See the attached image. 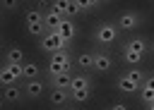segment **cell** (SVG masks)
<instances>
[{"label": "cell", "instance_id": "cell-9", "mask_svg": "<svg viewBox=\"0 0 154 110\" xmlns=\"http://www.w3.org/2000/svg\"><path fill=\"white\" fill-rule=\"evenodd\" d=\"M26 96L22 91V84H12V86H2V100L5 103H22Z\"/></svg>", "mask_w": 154, "mask_h": 110}, {"label": "cell", "instance_id": "cell-16", "mask_svg": "<svg viewBox=\"0 0 154 110\" xmlns=\"http://www.w3.org/2000/svg\"><path fill=\"white\" fill-rule=\"evenodd\" d=\"M58 33H60L63 38H67V41H72V38H75V33H77V26H75V19H63V24L58 26Z\"/></svg>", "mask_w": 154, "mask_h": 110}, {"label": "cell", "instance_id": "cell-19", "mask_svg": "<svg viewBox=\"0 0 154 110\" xmlns=\"http://www.w3.org/2000/svg\"><path fill=\"white\" fill-rule=\"evenodd\" d=\"M128 45H130L135 53H140V55H147V53H149V43H147L142 36H132V38L128 41Z\"/></svg>", "mask_w": 154, "mask_h": 110}, {"label": "cell", "instance_id": "cell-21", "mask_svg": "<svg viewBox=\"0 0 154 110\" xmlns=\"http://www.w3.org/2000/svg\"><path fill=\"white\" fill-rule=\"evenodd\" d=\"M106 2H99V0H84V2H79V10H82V14H87V12H96V10H101Z\"/></svg>", "mask_w": 154, "mask_h": 110}, {"label": "cell", "instance_id": "cell-20", "mask_svg": "<svg viewBox=\"0 0 154 110\" xmlns=\"http://www.w3.org/2000/svg\"><path fill=\"white\" fill-rule=\"evenodd\" d=\"M75 62L79 65V69H94V53H89V50H84V53H79L77 57H75Z\"/></svg>", "mask_w": 154, "mask_h": 110}, {"label": "cell", "instance_id": "cell-5", "mask_svg": "<svg viewBox=\"0 0 154 110\" xmlns=\"http://www.w3.org/2000/svg\"><path fill=\"white\" fill-rule=\"evenodd\" d=\"M22 91H24V96L29 100H38L43 96V91H46V84L41 79H29V81H22Z\"/></svg>", "mask_w": 154, "mask_h": 110}, {"label": "cell", "instance_id": "cell-25", "mask_svg": "<svg viewBox=\"0 0 154 110\" xmlns=\"http://www.w3.org/2000/svg\"><path fill=\"white\" fill-rule=\"evenodd\" d=\"M26 31H29L31 36H38V38H41L48 29H46V24H26Z\"/></svg>", "mask_w": 154, "mask_h": 110}, {"label": "cell", "instance_id": "cell-24", "mask_svg": "<svg viewBox=\"0 0 154 110\" xmlns=\"http://www.w3.org/2000/svg\"><path fill=\"white\" fill-rule=\"evenodd\" d=\"M82 14V10H79V2H75V0H67V12H65V19H75V17H79Z\"/></svg>", "mask_w": 154, "mask_h": 110}, {"label": "cell", "instance_id": "cell-26", "mask_svg": "<svg viewBox=\"0 0 154 110\" xmlns=\"http://www.w3.org/2000/svg\"><path fill=\"white\" fill-rule=\"evenodd\" d=\"M19 2H2V10H17Z\"/></svg>", "mask_w": 154, "mask_h": 110}, {"label": "cell", "instance_id": "cell-6", "mask_svg": "<svg viewBox=\"0 0 154 110\" xmlns=\"http://www.w3.org/2000/svg\"><path fill=\"white\" fill-rule=\"evenodd\" d=\"M94 69H96L99 74H106V72L113 69V57H111L108 50H99V53H94Z\"/></svg>", "mask_w": 154, "mask_h": 110}, {"label": "cell", "instance_id": "cell-7", "mask_svg": "<svg viewBox=\"0 0 154 110\" xmlns=\"http://www.w3.org/2000/svg\"><path fill=\"white\" fill-rule=\"evenodd\" d=\"M70 100H72L70 91H63V88H48V103H51L53 108H65Z\"/></svg>", "mask_w": 154, "mask_h": 110}, {"label": "cell", "instance_id": "cell-2", "mask_svg": "<svg viewBox=\"0 0 154 110\" xmlns=\"http://www.w3.org/2000/svg\"><path fill=\"white\" fill-rule=\"evenodd\" d=\"M38 48L43 53H58V50H70V41L63 38L58 31H46L41 38H38Z\"/></svg>", "mask_w": 154, "mask_h": 110}, {"label": "cell", "instance_id": "cell-8", "mask_svg": "<svg viewBox=\"0 0 154 110\" xmlns=\"http://www.w3.org/2000/svg\"><path fill=\"white\" fill-rule=\"evenodd\" d=\"M48 88H63V91H70V84H72V74L63 72V74H48Z\"/></svg>", "mask_w": 154, "mask_h": 110}, {"label": "cell", "instance_id": "cell-15", "mask_svg": "<svg viewBox=\"0 0 154 110\" xmlns=\"http://www.w3.org/2000/svg\"><path fill=\"white\" fill-rule=\"evenodd\" d=\"M116 91H120V93H137L140 86H135L125 74H118V79H116Z\"/></svg>", "mask_w": 154, "mask_h": 110}, {"label": "cell", "instance_id": "cell-28", "mask_svg": "<svg viewBox=\"0 0 154 110\" xmlns=\"http://www.w3.org/2000/svg\"><path fill=\"white\" fill-rule=\"evenodd\" d=\"M149 53H152V55H154V41H152V43H149Z\"/></svg>", "mask_w": 154, "mask_h": 110}, {"label": "cell", "instance_id": "cell-29", "mask_svg": "<svg viewBox=\"0 0 154 110\" xmlns=\"http://www.w3.org/2000/svg\"><path fill=\"white\" fill-rule=\"evenodd\" d=\"M58 110H63V108H58Z\"/></svg>", "mask_w": 154, "mask_h": 110}, {"label": "cell", "instance_id": "cell-11", "mask_svg": "<svg viewBox=\"0 0 154 110\" xmlns=\"http://www.w3.org/2000/svg\"><path fill=\"white\" fill-rule=\"evenodd\" d=\"M120 60L128 65V67H140V62L144 60V55H140V53H135L128 43H123V48H120Z\"/></svg>", "mask_w": 154, "mask_h": 110}, {"label": "cell", "instance_id": "cell-14", "mask_svg": "<svg viewBox=\"0 0 154 110\" xmlns=\"http://www.w3.org/2000/svg\"><path fill=\"white\" fill-rule=\"evenodd\" d=\"M82 88H91V79H89V74H84V72H77V74H72L70 91H82Z\"/></svg>", "mask_w": 154, "mask_h": 110}, {"label": "cell", "instance_id": "cell-1", "mask_svg": "<svg viewBox=\"0 0 154 110\" xmlns=\"http://www.w3.org/2000/svg\"><path fill=\"white\" fill-rule=\"evenodd\" d=\"M118 36H120V31H118V26H116V22H101V24H96V29H94V43L96 45H103V48H108V45H113L116 41H118Z\"/></svg>", "mask_w": 154, "mask_h": 110}, {"label": "cell", "instance_id": "cell-3", "mask_svg": "<svg viewBox=\"0 0 154 110\" xmlns=\"http://www.w3.org/2000/svg\"><path fill=\"white\" fill-rule=\"evenodd\" d=\"M116 26H118V31H135V29H140L142 26V14L137 12V10H123L118 17H116Z\"/></svg>", "mask_w": 154, "mask_h": 110}, {"label": "cell", "instance_id": "cell-23", "mask_svg": "<svg viewBox=\"0 0 154 110\" xmlns=\"http://www.w3.org/2000/svg\"><path fill=\"white\" fill-rule=\"evenodd\" d=\"M70 96H72V100H75V103H87V100L91 98V88H82V91H70Z\"/></svg>", "mask_w": 154, "mask_h": 110}, {"label": "cell", "instance_id": "cell-27", "mask_svg": "<svg viewBox=\"0 0 154 110\" xmlns=\"http://www.w3.org/2000/svg\"><path fill=\"white\" fill-rule=\"evenodd\" d=\"M108 110H128V105H125V103H113Z\"/></svg>", "mask_w": 154, "mask_h": 110}, {"label": "cell", "instance_id": "cell-13", "mask_svg": "<svg viewBox=\"0 0 154 110\" xmlns=\"http://www.w3.org/2000/svg\"><path fill=\"white\" fill-rule=\"evenodd\" d=\"M5 62H10V65H24L26 60H24V50L19 48V45H10L7 50H5Z\"/></svg>", "mask_w": 154, "mask_h": 110}, {"label": "cell", "instance_id": "cell-17", "mask_svg": "<svg viewBox=\"0 0 154 110\" xmlns=\"http://www.w3.org/2000/svg\"><path fill=\"white\" fill-rule=\"evenodd\" d=\"M41 74V67L36 62H24L22 65V81H29V79H38Z\"/></svg>", "mask_w": 154, "mask_h": 110}, {"label": "cell", "instance_id": "cell-12", "mask_svg": "<svg viewBox=\"0 0 154 110\" xmlns=\"http://www.w3.org/2000/svg\"><path fill=\"white\" fill-rule=\"evenodd\" d=\"M63 19H65V17H63V14H58V12H53L51 7L43 12V24H46V29H48V31H58V26L63 24Z\"/></svg>", "mask_w": 154, "mask_h": 110}, {"label": "cell", "instance_id": "cell-22", "mask_svg": "<svg viewBox=\"0 0 154 110\" xmlns=\"http://www.w3.org/2000/svg\"><path fill=\"white\" fill-rule=\"evenodd\" d=\"M24 19L26 24H43V10H29Z\"/></svg>", "mask_w": 154, "mask_h": 110}, {"label": "cell", "instance_id": "cell-18", "mask_svg": "<svg viewBox=\"0 0 154 110\" xmlns=\"http://www.w3.org/2000/svg\"><path fill=\"white\" fill-rule=\"evenodd\" d=\"M120 74H125L135 86H142V81L147 79V72H142L140 67H128V69H125V72H120Z\"/></svg>", "mask_w": 154, "mask_h": 110}, {"label": "cell", "instance_id": "cell-4", "mask_svg": "<svg viewBox=\"0 0 154 110\" xmlns=\"http://www.w3.org/2000/svg\"><path fill=\"white\" fill-rule=\"evenodd\" d=\"M19 79H22V65L5 62L2 69H0V84L2 86H12V84H19Z\"/></svg>", "mask_w": 154, "mask_h": 110}, {"label": "cell", "instance_id": "cell-10", "mask_svg": "<svg viewBox=\"0 0 154 110\" xmlns=\"http://www.w3.org/2000/svg\"><path fill=\"white\" fill-rule=\"evenodd\" d=\"M140 98H142V103L144 105H152L154 103V74H147V79L142 81V86H140Z\"/></svg>", "mask_w": 154, "mask_h": 110}]
</instances>
